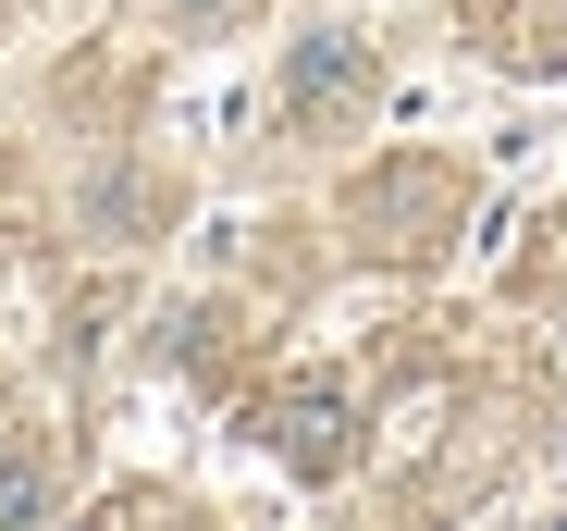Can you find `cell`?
I'll return each mask as SVG.
<instances>
[{
	"label": "cell",
	"instance_id": "1",
	"mask_svg": "<svg viewBox=\"0 0 567 531\" xmlns=\"http://www.w3.org/2000/svg\"><path fill=\"white\" fill-rule=\"evenodd\" d=\"M271 446H284V470H309V482H333L346 458H358V408L333 396V384H297L271 408Z\"/></svg>",
	"mask_w": 567,
	"mask_h": 531
},
{
	"label": "cell",
	"instance_id": "2",
	"mask_svg": "<svg viewBox=\"0 0 567 531\" xmlns=\"http://www.w3.org/2000/svg\"><path fill=\"white\" fill-rule=\"evenodd\" d=\"M358 86H370V50H358V38H309V50H297V74H284V112L321 124V112H346V100H358Z\"/></svg>",
	"mask_w": 567,
	"mask_h": 531
},
{
	"label": "cell",
	"instance_id": "3",
	"mask_svg": "<svg viewBox=\"0 0 567 531\" xmlns=\"http://www.w3.org/2000/svg\"><path fill=\"white\" fill-rule=\"evenodd\" d=\"M38 507H50V482H38V470H0V519H38Z\"/></svg>",
	"mask_w": 567,
	"mask_h": 531
},
{
	"label": "cell",
	"instance_id": "4",
	"mask_svg": "<svg viewBox=\"0 0 567 531\" xmlns=\"http://www.w3.org/2000/svg\"><path fill=\"white\" fill-rule=\"evenodd\" d=\"M185 13H235V0H185Z\"/></svg>",
	"mask_w": 567,
	"mask_h": 531
}]
</instances>
